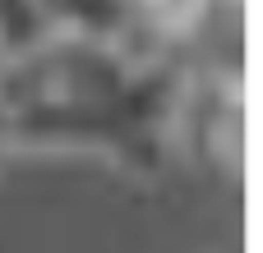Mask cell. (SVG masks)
I'll list each match as a JSON object with an SVG mask.
<instances>
[{
	"label": "cell",
	"instance_id": "cell-4",
	"mask_svg": "<svg viewBox=\"0 0 263 253\" xmlns=\"http://www.w3.org/2000/svg\"><path fill=\"white\" fill-rule=\"evenodd\" d=\"M5 157H9V147H5V138H0V166H5Z\"/></svg>",
	"mask_w": 263,
	"mask_h": 253
},
{
	"label": "cell",
	"instance_id": "cell-2",
	"mask_svg": "<svg viewBox=\"0 0 263 253\" xmlns=\"http://www.w3.org/2000/svg\"><path fill=\"white\" fill-rule=\"evenodd\" d=\"M171 152L190 157V161L240 171V161H245V78H240V69L185 74L176 120H171Z\"/></svg>",
	"mask_w": 263,
	"mask_h": 253
},
{
	"label": "cell",
	"instance_id": "cell-3",
	"mask_svg": "<svg viewBox=\"0 0 263 253\" xmlns=\"http://www.w3.org/2000/svg\"><path fill=\"white\" fill-rule=\"evenodd\" d=\"M55 37L42 0H0V55H18L37 41Z\"/></svg>",
	"mask_w": 263,
	"mask_h": 253
},
{
	"label": "cell",
	"instance_id": "cell-1",
	"mask_svg": "<svg viewBox=\"0 0 263 253\" xmlns=\"http://www.w3.org/2000/svg\"><path fill=\"white\" fill-rule=\"evenodd\" d=\"M185 74L129 41L46 37L0 55V138L9 152H88L129 175H157Z\"/></svg>",
	"mask_w": 263,
	"mask_h": 253
}]
</instances>
